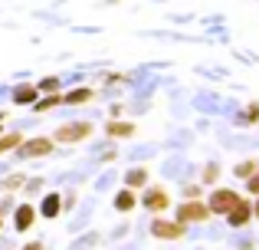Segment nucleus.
<instances>
[{"mask_svg": "<svg viewBox=\"0 0 259 250\" xmlns=\"http://www.w3.org/2000/svg\"><path fill=\"white\" fill-rule=\"evenodd\" d=\"M20 141H23V135L20 132H0V155H7V152H13V148L20 145Z\"/></svg>", "mask_w": 259, "mask_h": 250, "instance_id": "ddd939ff", "label": "nucleus"}, {"mask_svg": "<svg viewBox=\"0 0 259 250\" xmlns=\"http://www.w3.org/2000/svg\"><path fill=\"white\" fill-rule=\"evenodd\" d=\"M125 181H128V188H141L148 181V171H145V168H132V171L125 174Z\"/></svg>", "mask_w": 259, "mask_h": 250, "instance_id": "f3484780", "label": "nucleus"}, {"mask_svg": "<svg viewBox=\"0 0 259 250\" xmlns=\"http://www.w3.org/2000/svg\"><path fill=\"white\" fill-rule=\"evenodd\" d=\"M92 96H95L92 89H72V92H66V96H63V102H69V105H85Z\"/></svg>", "mask_w": 259, "mask_h": 250, "instance_id": "f8f14e48", "label": "nucleus"}, {"mask_svg": "<svg viewBox=\"0 0 259 250\" xmlns=\"http://www.w3.org/2000/svg\"><path fill=\"white\" fill-rule=\"evenodd\" d=\"M53 148H56V141L46 138V135H36V138H23L17 145L20 158H43V155H50Z\"/></svg>", "mask_w": 259, "mask_h": 250, "instance_id": "f03ea898", "label": "nucleus"}, {"mask_svg": "<svg viewBox=\"0 0 259 250\" xmlns=\"http://www.w3.org/2000/svg\"><path fill=\"white\" fill-rule=\"evenodd\" d=\"M89 135H92V125L89 122H66L56 128V135H53V141H66V145H76V141H85Z\"/></svg>", "mask_w": 259, "mask_h": 250, "instance_id": "7ed1b4c3", "label": "nucleus"}, {"mask_svg": "<svg viewBox=\"0 0 259 250\" xmlns=\"http://www.w3.org/2000/svg\"><path fill=\"white\" fill-rule=\"evenodd\" d=\"M253 214L259 218V194H256V204H253Z\"/></svg>", "mask_w": 259, "mask_h": 250, "instance_id": "393cba45", "label": "nucleus"}, {"mask_svg": "<svg viewBox=\"0 0 259 250\" xmlns=\"http://www.w3.org/2000/svg\"><path fill=\"white\" fill-rule=\"evenodd\" d=\"M177 221L181 224H203V221H210V207L197 198H187L184 204H177Z\"/></svg>", "mask_w": 259, "mask_h": 250, "instance_id": "f257e3e1", "label": "nucleus"}, {"mask_svg": "<svg viewBox=\"0 0 259 250\" xmlns=\"http://www.w3.org/2000/svg\"><path fill=\"white\" fill-rule=\"evenodd\" d=\"M20 250H43V244H39V240H30V244H26V247H20Z\"/></svg>", "mask_w": 259, "mask_h": 250, "instance_id": "b1692460", "label": "nucleus"}, {"mask_svg": "<svg viewBox=\"0 0 259 250\" xmlns=\"http://www.w3.org/2000/svg\"><path fill=\"white\" fill-rule=\"evenodd\" d=\"M59 211H63V198H59V194H46V201L39 204V214H43L46 221H53Z\"/></svg>", "mask_w": 259, "mask_h": 250, "instance_id": "9d476101", "label": "nucleus"}, {"mask_svg": "<svg viewBox=\"0 0 259 250\" xmlns=\"http://www.w3.org/2000/svg\"><path fill=\"white\" fill-rule=\"evenodd\" d=\"M33 221H36V211H33V204H20L17 214H13V224H17V231H20V234L30 231Z\"/></svg>", "mask_w": 259, "mask_h": 250, "instance_id": "6e6552de", "label": "nucleus"}, {"mask_svg": "<svg viewBox=\"0 0 259 250\" xmlns=\"http://www.w3.org/2000/svg\"><path fill=\"white\" fill-rule=\"evenodd\" d=\"M17 185H23V174H10V178H7V181H4L0 188H4V191H13Z\"/></svg>", "mask_w": 259, "mask_h": 250, "instance_id": "aec40b11", "label": "nucleus"}, {"mask_svg": "<svg viewBox=\"0 0 259 250\" xmlns=\"http://www.w3.org/2000/svg\"><path fill=\"white\" fill-rule=\"evenodd\" d=\"M184 194H187V198H197V194H200V185H187V188H184Z\"/></svg>", "mask_w": 259, "mask_h": 250, "instance_id": "4be33fe9", "label": "nucleus"}, {"mask_svg": "<svg viewBox=\"0 0 259 250\" xmlns=\"http://www.w3.org/2000/svg\"><path fill=\"white\" fill-rule=\"evenodd\" d=\"M236 201H240V194H236V191H230V188H217V191L210 194L207 207H210V214H227Z\"/></svg>", "mask_w": 259, "mask_h": 250, "instance_id": "20e7f679", "label": "nucleus"}, {"mask_svg": "<svg viewBox=\"0 0 259 250\" xmlns=\"http://www.w3.org/2000/svg\"><path fill=\"white\" fill-rule=\"evenodd\" d=\"M217 178H220V165H217V161H210V165L203 168V178L200 181H203V185H213Z\"/></svg>", "mask_w": 259, "mask_h": 250, "instance_id": "a211bd4d", "label": "nucleus"}, {"mask_svg": "<svg viewBox=\"0 0 259 250\" xmlns=\"http://www.w3.org/2000/svg\"><path fill=\"white\" fill-rule=\"evenodd\" d=\"M59 102H63V96H59V92H50L46 99H39V102H33V109H36V112H50V109H56Z\"/></svg>", "mask_w": 259, "mask_h": 250, "instance_id": "2eb2a0df", "label": "nucleus"}, {"mask_svg": "<svg viewBox=\"0 0 259 250\" xmlns=\"http://www.w3.org/2000/svg\"><path fill=\"white\" fill-rule=\"evenodd\" d=\"M141 204H145L148 211L161 214V211H167V207H171V194H167L164 188H148V191H145V201H141Z\"/></svg>", "mask_w": 259, "mask_h": 250, "instance_id": "423d86ee", "label": "nucleus"}, {"mask_svg": "<svg viewBox=\"0 0 259 250\" xmlns=\"http://www.w3.org/2000/svg\"><path fill=\"white\" fill-rule=\"evenodd\" d=\"M0 132H4V128H0Z\"/></svg>", "mask_w": 259, "mask_h": 250, "instance_id": "bb28decb", "label": "nucleus"}, {"mask_svg": "<svg viewBox=\"0 0 259 250\" xmlns=\"http://www.w3.org/2000/svg\"><path fill=\"white\" fill-rule=\"evenodd\" d=\"M0 211H4V207H0ZM0 227H4V214H0Z\"/></svg>", "mask_w": 259, "mask_h": 250, "instance_id": "a878e982", "label": "nucleus"}, {"mask_svg": "<svg viewBox=\"0 0 259 250\" xmlns=\"http://www.w3.org/2000/svg\"><path fill=\"white\" fill-rule=\"evenodd\" d=\"M223 218L230 221V227H243V224H249V218H253V204H246V201L240 198L227 214H223Z\"/></svg>", "mask_w": 259, "mask_h": 250, "instance_id": "0eeeda50", "label": "nucleus"}, {"mask_svg": "<svg viewBox=\"0 0 259 250\" xmlns=\"http://www.w3.org/2000/svg\"><path fill=\"white\" fill-rule=\"evenodd\" d=\"M36 89H50V92H53V89H56V79H43V83H39Z\"/></svg>", "mask_w": 259, "mask_h": 250, "instance_id": "5701e85b", "label": "nucleus"}, {"mask_svg": "<svg viewBox=\"0 0 259 250\" xmlns=\"http://www.w3.org/2000/svg\"><path fill=\"white\" fill-rule=\"evenodd\" d=\"M256 168H259V165H256V161H253V158H246V161H240V165H236V178H249V174H253V171H256Z\"/></svg>", "mask_w": 259, "mask_h": 250, "instance_id": "6ab92c4d", "label": "nucleus"}, {"mask_svg": "<svg viewBox=\"0 0 259 250\" xmlns=\"http://www.w3.org/2000/svg\"><path fill=\"white\" fill-rule=\"evenodd\" d=\"M135 204H138V201H135L132 188H125V191H118V194H115V207H118V211H132Z\"/></svg>", "mask_w": 259, "mask_h": 250, "instance_id": "4468645a", "label": "nucleus"}, {"mask_svg": "<svg viewBox=\"0 0 259 250\" xmlns=\"http://www.w3.org/2000/svg\"><path fill=\"white\" fill-rule=\"evenodd\" d=\"M151 234L158 240H181L187 231H184L181 221H154V224H151Z\"/></svg>", "mask_w": 259, "mask_h": 250, "instance_id": "39448f33", "label": "nucleus"}, {"mask_svg": "<svg viewBox=\"0 0 259 250\" xmlns=\"http://www.w3.org/2000/svg\"><path fill=\"white\" fill-rule=\"evenodd\" d=\"M246 188H249V194H259V168L246 178Z\"/></svg>", "mask_w": 259, "mask_h": 250, "instance_id": "412c9836", "label": "nucleus"}, {"mask_svg": "<svg viewBox=\"0 0 259 250\" xmlns=\"http://www.w3.org/2000/svg\"><path fill=\"white\" fill-rule=\"evenodd\" d=\"M256 122H259V102H249L240 112V125H256Z\"/></svg>", "mask_w": 259, "mask_h": 250, "instance_id": "dca6fc26", "label": "nucleus"}, {"mask_svg": "<svg viewBox=\"0 0 259 250\" xmlns=\"http://www.w3.org/2000/svg\"><path fill=\"white\" fill-rule=\"evenodd\" d=\"M105 132L112 135V138H132V135H135V125L132 122H118V119H115V122H108Z\"/></svg>", "mask_w": 259, "mask_h": 250, "instance_id": "9b49d317", "label": "nucleus"}, {"mask_svg": "<svg viewBox=\"0 0 259 250\" xmlns=\"http://www.w3.org/2000/svg\"><path fill=\"white\" fill-rule=\"evenodd\" d=\"M36 86H30V83H23V86H17V89H13V102L17 105H33L36 102Z\"/></svg>", "mask_w": 259, "mask_h": 250, "instance_id": "1a4fd4ad", "label": "nucleus"}]
</instances>
